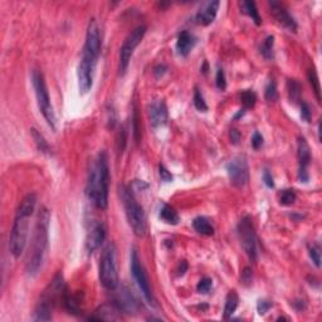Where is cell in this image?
<instances>
[{"label": "cell", "instance_id": "e575fe53", "mask_svg": "<svg viewBox=\"0 0 322 322\" xmlns=\"http://www.w3.org/2000/svg\"><path fill=\"white\" fill-rule=\"evenodd\" d=\"M310 257L317 268L321 267V249L317 244L310 248Z\"/></svg>", "mask_w": 322, "mask_h": 322}, {"label": "cell", "instance_id": "277c9868", "mask_svg": "<svg viewBox=\"0 0 322 322\" xmlns=\"http://www.w3.org/2000/svg\"><path fill=\"white\" fill-rule=\"evenodd\" d=\"M120 197H121L122 205L125 209L128 225L131 226L134 234L141 238L146 234V229H148L144 208L140 205L134 193L131 192V189H128L127 186H120Z\"/></svg>", "mask_w": 322, "mask_h": 322}, {"label": "cell", "instance_id": "4fadbf2b", "mask_svg": "<svg viewBox=\"0 0 322 322\" xmlns=\"http://www.w3.org/2000/svg\"><path fill=\"white\" fill-rule=\"evenodd\" d=\"M101 47H102V41H101V33H99V24H97L96 19H91V22L88 23L83 52L88 53V54L93 55L95 58L99 59V53H101Z\"/></svg>", "mask_w": 322, "mask_h": 322}, {"label": "cell", "instance_id": "f6af8a7d", "mask_svg": "<svg viewBox=\"0 0 322 322\" xmlns=\"http://www.w3.org/2000/svg\"><path fill=\"white\" fill-rule=\"evenodd\" d=\"M229 136H230V141H232V143L234 144V145H237V144H238L239 141H241L242 135H241V132H239L238 130H235V128H232V130H230Z\"/></svg>", "mask_w": 322, "mask_h": 322}, {"label": "cell", "instance_id": "d4e9b609", "mask_svg": "<svg viewBox=\"0 0 322 322\" xmlns=\"http://www.w3.org/2000/svg\"><path fill=\"white\" fill-rule=\"evenodd\" d=\"M241 8L242 12H243L244 14H247L249 18H252V21L254 22L257 25H261V15H259L258 9H257V5H255L254 1H242Z\"/></svg>", "mask_w": 322, "mask_h": 322}, {"label": "cell", "instance_id": "d6986e66", "mask_svg": "<svg viewBox=\"0 0 322 322\" xmlns=\"http://www.w3.org/2000/svg\"><path fill=\"white\" fill-rule=\"evenodd\" d=\"M195 44H197V37L193 33L188 32V30H183L177 35L176 50L181 57L189 55V53L192 52Z\"/></svg>", "mask_w": 322, "mask_h": 322}, {"label": "cell", "instance_id": "83f0119b", "mask_svg": "<svg viewBox=\"0 0 322 322\" xmlns=\"http://www.w3.org/2000/svg\"><path fill=\"white\" fill-rule=\"evenodd\" d=\"M273 46H274V37L268 35L261 47V53L266 59L273 58Z\"/></svg>", "mask_w": 322, "mask_h": 322}, {"label": "cell", "instance_id": "f546056e", "mask_svg": "<svg viewBox=\"0 0 322 322\" xmlns=\"http://www.w3.org/2000/svg\"><path fill=\"white\" fill-rule=\"evenodd\" d=\"M307 77L308 81H310V84L312 86V90L315 91L317 101L321 102V87H320V81L319 77H317V73L315 72V70H308Z\"/></svg>", "mask_w": 322, "mask_h": 322}, {"label": "cell", "instance_id": "ee69618b", "mask_svg": "<svg viewBox=\"0 0 322 322\" xmlns=\"http://www.w3.org/2000/svg\"><path fill=\"white\" fill-rule=\"evenodd\" d=\"M263 181L267 188H274V181H273V176L268 170L263 173Z\"/></svg>", "mask_w": 322, "mask_h": 322}, {"label": "cell", "instance_id": "f35d334b", "mask_svg": "<svg viewBox=\"0 0 322 322\" xmlns=\"http://www.w3.org/2000/svg\"><path fill=\"white\" fill-rule=\"evenodd\" d=\"M299 106H301V119L303 120L305 122H310L311 121V111L308 105L306 103L305 101L299 102Z\"/></svg>", "mask_w": 322, "mask_h": 322}, {"label": "cell", "instance_id": "8fae6325", "mask_svg": "<svg viewBox=\"0 0 322 322\" xmlns=\"http://www.w3.org/2000/svg\"><path fill=\"white\" fill-rule=\"evenodd\" d=\"M226 173L229 176L230 184L235 188H243L249 181V168L246 156L239 155L232 159L226 165Z\"/></svg>", "mask_w": 322, "mask_h": 322}, {"label": "cell", "instance_id": "ba28073f", "mask_svg": "<svg viewBox=\"0 0 322 322\" xmlns=\"http://www.w3.org/2000/svg\"><path fill=\"white\" fill-rule=\"evenodd\" d=\"M146 25H139L136 26L130 34L127 35L124 44H122L121 50H120V74L124 75L127 72L128 64H130L131 58H132V54H134L136 47L141 43V41L144 39L146 34Z\"/></svg>", "mask_w": 322, "mask_h": 322}, {"label": "cell", "instance_id": "ac0fdd59", "mask_svg": "<svg viewBox=\"0 0 322 322\" xmlns=\"http://www.w3.org/2000/svg\"><path fill=\"white\" fill-rule=\"evenodd\" d=\"M149 113H150V120L152 127H159V126L165 125L168 121V107H166L164 101H156L152 102L149 108Z\"/></svg>", "mask_w": 322, "mask_h": 322}, {"label": "cell", "instance_id": "1f68e13d", "mask_svg": "<svg viewBox=\"0 0 322 322\" xmlns=\"http://www.w3.org/2000/svg\"><path fill=\"white\" fill-rule=\"evenodd\" d=\"M194 106L198 111H201V112L208 111V105H206L205 99H204L203 93L198 87H195L194 91Z\"/></svg>", "mask_w": 322, "mask_h": 322}, {"label": "cell", "instance_id": "4dcf8cb0", "mask_svg": "<svg viewBox=\"0 0 322 322\" xmlns=\"http://www.w3.org/2000/svg\"><path fill=\"white\" fill-rule=\"evenodd\" d=\"M297 199V195L295 193V190L292 189H286V190H282V193L279 194V204L281 205H292Z\"/></svg>", "mask_w": 322, "mask_h": 322}, {"label": "cell", "instance_id": "60d3db41", "mask_svg": "<svg viewBox=\"0 0 322 322\" xmlns=\"http://www.w3.org/2000/svg\"><path fill=\"white\" fill-rule=\"evenodd\" d=\"M132 127H134V135H135V140H136L137 143H139L140 140V127H139V112L135 108L134 112V117H132Z\"/></svg>", "mask_w": 322, "mask_h": 322}, {"label": "cell", "instance_id": "cb8c5ba5", "mask_svg": "<svg viewBox=\"0 0 322 322\" xmlns=\"http://www.w3.org/2000/svg\"><path fill=\"white\" fill-rule=\"evenodd\" d=\"M287 91H288V97L290 101L293 102L295 105L299 103L302 101V86L298 81L296 79H288L287 81Z\"/></svg>", "mask_w": 322, "mask_h": 322}, {"label": "cell", "instance_id": "30bf717a", "mask_svg": "<svg viewBox=\"0 0 322 322\" xmlns=\"http://www.w3.org/2000/svg\"><path fill=\"white\" fill-rule=\"evenodd\" d=\"M130 262H131V273H132V276H134V279L135 282H136L137 287L140 288V291H141V293L144 295V297H145V299L148 301L149 305L155 306V298H154V295H152V291H151L148 273H146L143 263L140 261L137 250L135 249V248L132 249V252H131Z\"/></svg>", "mask_w": 322, "mask_h": 322}, {"label": "cell", "instance_id": "ab89813d", "mask_svg": "<svg viewBox=\"0 0 322 322\" xmlns=\"http://www.w3.org/2000/svg\"><path fill=\"white\" fill-rule=\"evenodd\" d=\"M159 173H160V177H161V180H163V181H165V183H170V181H173L172 173L169 172L168 169H166L165 166L163 165V164H160Z\"/></svg>", "mask_w": 322, "mask_h": 322}, {"label": "cell", "instance_id": "836d02e7", "mask_svg": "<svg viewBox=\"0 0 322 322\" xmlns=\"http://www.w3.org/2000/svg\"><path fill=\"white\" fill-rule=\"evenodd\" d=\"M213 287V281L212 278H209V277H203V278L199 281V283H198L197 286V290L199 293H209L210 290H212Z\"/></svg>", "mask_w": 322, "mask_h": 322}, {"label": "cell", "instance_id": "9c48e42d", "mask_svg": "<svg viewBox=\"0 0 322 322\" xmlns=\"http://www.w3.org/2000/svg\"><path fill=\"white\" fill-rule=\"evenodd\" d=\"M238 235L242 247L252 262L257 261L258 250H257V235L250 217L242 218L238 224Z\"/></svg>", "mask_w": 322, "mask_h": 322}, {"label": "cell", "instance_id": "7dc6e473", "mask_svg": "<svg viewBox=\"0 0 322 322\" xmlns=\"http://www.w3.org/2000/svg\"><path fill=\"white\" fill-rule=\"evenodd\" d=\"M186 270H188V263H186L185 261H183L179 266V274H180V276H183Z\"/></svg>", "mask_w": 322, "mask_h": 322}, {"label": "cell", "instance_id": "3957f363", "mask_svg": "<svg viewBox=\"0 0 322 322\" xmlns=\"http://www.w3.org/2000/svg\"><path fill=\"white\" fill-rule=\"evenodd\" d=\"M35 205L37 195L34 193H29L23 198L15 213L14 223L9 238V249L15 258H19L25 249L29 234V219L34 213Z\"/></svg>", "mask_w": 322, "mask_h": 322}, {"label": "cell", "instance_id": "8d00e7d4", "mask_svg": "<svg viewBox=\"0 0 322 322\" xmlns=\"http://www.w3.org/2000/svg\"><path fill=\"white\" fill-rule=\"evenodd\" d=\"M126 131L125 128L121 127V130H120L119 135H117V150H119V152H121L122 151L125 150V146H126Z\"/></svg>", "mask_w": 322, "mask_h": 322}, {"label": "cell", "instance_id": "5bb4252c", "mask_svg": "<svg viewBox=\"0 0 322 322\" xmlns=\"http://www.w3.org/2000/svg\"><path fill=\"white\" fill-rule=\"evenodd\" d=\"M297 159H298V180L301 183H307L310 179L308 166L311 163V151L305 137L299 136L297 141Z\"/></svg>", "mask_w": 322, "mask_h": 322}, {"label": "cell", "instance_id": "7a4b0ae2", "mask_svg": "<svg viewBox=\"0 0 322 322\" xmlns=\"http://www.w3.org/2000/svg\"><path fill=\"white\" fill-rule=\"evenodd\" d=\"M108 186H110V168L108 157L105 151H101L92 161L88 172L87 193L90 200L99 208L106 209L108 205Z\"/></svg>", "mask_w": 322, "mask_h": 322}, {"label": "cell", "instance_id": "44dd1931", "mask_svg": "<svg viewBox=\"0 0 322 322\" xmlns=\"http://www.w3.org/2000/svg\"><path fill=\"white\" fill-rule=\"evenodd\" d=\"M219 5H221L219 1H212V3L206 4L200 12L197 14L198 23L201 24V25H209V24H212L218 14Z\"/></svg>", "mask_w": 322, "mask_h": 322}, {"label": "cell", "instance_id": "7c38bea8", "mask_svg": "<svg viewBox=\"0 0 322 322\" xmlns=\"http://www.w3.org/2000/svg\"><path fill=\"white\" fill-rule=\"evenodd\" d=\"M99 59L92 57L86 52H82V58L78 64L77 77H78V87L82 93H87L92 88L93 73Z\"/></svg>", "mask_w": 322, "mask_h": 322}, {"label": "cell", "instance_id": "f1b7e54d", "mask_svg": "<svg viewBox=\"0 0 322 322\" xmlns=\"http://www.w3.org/2000/svg\"><path fill=\"white\" fill-rule=\"evenodd\" d=\"M241 101L244 106V110L247 108L254 107L255 101H257V96L252 90H246L241 93Z\"/></svg>", "mask_w": 322, "mask_h": 322}, {"label": "cell", "instance_id": "4316f807", "mask_svg": "<svg viewBox=\"0 0 322 322\" xmlns=\"http://www.w3.org/2000/svg\"><path fill=\"white\" fill-rule=\"evenodd\" d=\"M30 132H32L33 140H34L35 146H37L38 150L41 151L42 154L50 155V146L48 145V143L46 141V139H44L43 135H42L41 132L37 130V128H32Z\"/></svg>", "mask_w": 322, "mask_h": 322}, {"label": "cell", "instance_id": "74e56055", "mask_svg": "<svg viewBox=\"0 0 322 322\" xmlns=\"http://www.w3.org/2000/svg\"><path fill=\"white\" fill-rule=\"evenodd\" d=\"M271 307H272V302L267 301V299H259L258 303H257V311H258L259 315L267 314Z\"/></svg>", "mask_w": 322, "mask_h": 322}, {"label": "cell", "instance_id": "d6a6232c", "mask_svg": "<svg viewBox=\"0 0 322 322\" xmlns=\"http://www.w3.org/2000/svg\"><path fill=\"white\" fill-rule=\"evenodd\" d=\"M264 96H266V99L270 102L276 101L278 99V92H277V86L276 82L270 81L267 84V87H266V93H264Z\"/></svg>", "mask_w": 322, "mask_h": 322}, {"label": "cell", "instance_id": "7402d4cb", "mask_svg": "<svg viewBox=\"0 0 322 322\" xmlns=\"http://www.w3.org/2000/svg\"><path fill=\"white\" fill-rule=\"evenodd\" d=\"M193 226H194V229L199 234L206 235V237H210V235L214 234V226L212 225L209 219L205 217L195 218L194 222H193Z\"/></svg>", "mask_w": 322, "mask_h": 322}, {"label": "cell", "instance_id": "52a82bcc", "mask_svg": "<svg viewBox=\"0 0 322 322\" xmlns=\"http://www.w3.org/2000/svg\"><path fill=\"white\" fill-rule=\"evenodd\" d=\"M32 84H33V88H34L39 111H41L43 117L46 119L47 124L50 126V128H52L53 131H55V128H57V126H55V124H57V119H55L54 110H53L52 102H50L46 79H44V75L41 71H33Z\"/></svg>", "mask_w": 322, "mask_h": 322}, {"label": "cell", "instance_id": "6da1fadb", "mask_svg": "<svg viewBox=\"0 0 322 322\" xmlns=\"http://www.w3.org/2000/svg\"><path fill=\"white\" fill-rule=\"evenodd\" d=\"M50 210L47 209L46 206H42L38 212L32 243L29 246L28 255H26L25 271L29 276H35L43 266L44 257H46L47 248H48V242H50Z\"/></svg>", "mask_w": 322, "mask_h": 322}, {"label": "cell", "instance_id": "484cf974", "mask_svg": "<svg viewBox=\"0 0 322 322\" xmlns=\"http://www.w3.org/2000/svg\"><path fill=\"white\" fill-rule=\"evenodd\" d=\"M160 218L163 219L165 223L172 224V225H176L180 221V217L173 206H170L169 204H164L161 210H160Z\"/></svg>", "mask_w": 322, "mask_h": 322}, {"label": "cell", "instance_id": "8992f818", "mask_svg": "<svg viewBox=\"0 0 322 322\" xmlns=\"http://www.w3.org/2000/svg\"><path fill=\"white\" fill-rule=\"evenodd\" d=\"M117 249L115 243H108L99 259V281L106 290L113 291L119 287L117 273Z\"/></svg>", "mask_w": 322, "mask_h": 322}, {"label": "cell", "instance_id": "ffe728a7", "mask_svg": "<svg viewBox=\"0 0 322 322\" xmlns=\"http://www.w3.org/2000/svg\"><path fill=\"white\" fill-rule=\"evenodd\" d=\"M119 312H122L115 303H110V305H102L101 307L97 308L95 311L93 316H91L88 320H97V321H110V320H120L121 316Z\"/></svg>", "mask_w": 322, "mask_h": 322}, {"label": "cell", "instance_id": "d590c367", "mask_svg": "<svg viewBox=\"0 0 322 322\" xmlns=\"http://www.w3.org/2000/svg\"><path fill=\"white\" fill-rule=\"evenodd\" d=\"M215 83H217V87L221 91H224L226 88L225 73H224L223 68H218L217 75H215Z\"/></svg>", "mask_w": 322, "mask_h": 322}, {"label": "cell", "instance_id": "b9f144b4", "mask_svg": "<svg viewBox=\"0 0 322 322\" xmlns=\"http://www.w3.org/2000/svg\"><path fill=\"white\" fill-rule=\"evenodd\" d=\"M252 146L254 150H259L263 146V136L259 134L258 131H255L252 136Z\"/></svg>", "mask_w": 322, "mask_h": 322}, {"label": "cell", "instance_id": "bcb514c9", "mask_svg": "<svg viewBox=\"0 0 322 322\" xmlns=\"http://www.w3.org/2000/svg\"><path fill=\"white\" fill-rule=\"evenodd\" d=\"M168 71V67H166L165 64H159V66H156L154 70V74L156 75L157 78H160L161 75L165 74V72Z\"/></svg>", "mask_w": 322, "mask_h": 322}, {"label": "cell", "instance_id": "9a60e30c", "mask_svg": "<svg viewBox=\"0 0 322 322\" xmlns=\"http://www.w3.org/2000/svg\"><path fill=\"white\" fill-rule=\"evenodd\" d=\"M271 6V13H272L273 18L276 19L277 23L281 24L282 26L287 28L291 32H296L297 30V23L293 19L292 15L288 13L287 9L282 5L278 1H270Z\"/></svg>", "mask_w": 322, "mask_h": 322}, {"label": "cell", "instance_id": "e0dca14e", "mask_svg": "<svg viewBox=\"0 0 322 322\" xmlns=\"http://www.w3.org/2000/svg\"><path fill=\"white\" fill-rule=\"evenodd\" d=\"M122 312L125 314H136L139 310V303H137L136 298L132 296V293L126 287L121 288L117 293L115 302H113Z\"/></svg>", "mask_w": 322, "mask_h": 322}, {"label": "cell", "instance_id": "2e32d148", "mask_svg": "<svg viewBox=\"0 0 322 322\" xmlns=\"http://www.w3.org/2000/svg\"><path fill=\"white\" fill-rule=\"evenodd\" d=\"M106 226L105 224L99 222V223L93 224L91 230L88 232L87 238H86V249L90 253H93L95 250L99 249L102 246V243L106 239Z\"/></svg>", "mask_w": 322, "mask_h": 322}, {"label": "cell", "instance_id": "603a6c76", "mask_svg": "<svg viewBox=\"0 0 322 322\" xmlns=\"http://www.w3.org/2000/svg\"><path fill=\"white\" fill-rule=\"evenodd\" d=\"M239 303V297L235 291H230L225 298V306H224V320H229L235 312Z\"/></svg>", "mask_w": 322, "mask_h": 322}, {"label": "cell", "instance_id": "5b68a950", "mask_svg": "<svg viewBox=\"0 0 322 322\" xmlns=\"http://www.w3.org/2000/svg\"><path fill=\"white\" fill-rule=\"evenodd\" d=\"M63 291V278H62L61 273H58L54 277V279L50 282L48 288L44 291L41 299L38 302L37 307L34 310V315H33V321H50V320H52V312L55 301L58 299Z\"/></svg>", "mask_w": 322, "mask_h": 322}, {"label": "cell", "instance_id": "7bdbcfd3", "mask_svg": "<svg viewBox=\"0 0 322 322\" xmlns=\"http://www.w3.org/2000/svg\"><path fill=\"white\" fill-rule=\"evenodd\" d=\"M253 281V273L252 270L249 267H246L242 272V282H243L244 285H250Z\"/></svg>", "mask_w": 322, "mask_h": 322}]
</instances>
